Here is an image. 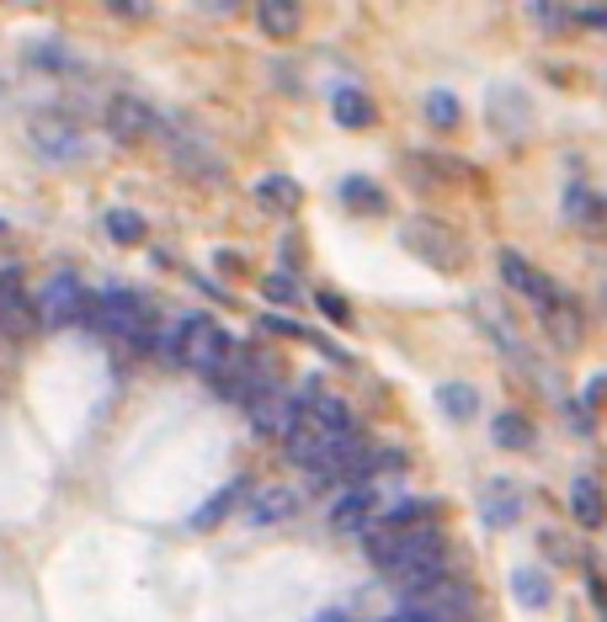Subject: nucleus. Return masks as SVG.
I'll return each mask as SVG.
<instances>
[{"label":"nucleus","mask_w":607,"mask_h":622,"mask_svg":"<svg viewBox=\"0 0 607 622\" xmlns=\"http://www.w3.org/2000/svg\"><path fill=\"white\" fill-rule=\"evenodd\" d=\"M38 325L43 330H70V325H81V320H92V303L96 298L81 288V277H49L43 288H38Z\"/></svg>","instance_id":"f257e3e1"},{"label":"nucleus","mask_w":607,"mask_h":622,"mask_svg":"<svg viewBox=\"0 0 607 622\" xmlns=\"http://www.w3.org/2000/svg\"><path fill=\"white\" fill-rule=\"evenodd\" d=\"M177 356H182V367H192V373L219 378L224 362L235 356V346H230V335L213 325V320H187V325L177 330Z\"/></svg>","instance_id":"f03ea898"},{"label":"nucleus","mask_w":607,"mask_h":622,"mask_svg":"<svg viewBox=\"0 0 607 622\" xmlns=\"http://www.w3.org/2000/svg\"><path fill=\"white\" fill-rule=\"evenodd\" d=\"M28 139L49 160H81L86 154V133L75 128V118H64V112H38L28 122Z\"/></svg>","instance_id":"7ed1b4c3"},{"label":"nucleus","mask_w":607,"mask_h":622,"mask_svg":"<svg viewBox=\"0 0 607 622\" xmlns=\"http://www.w3.org/2000/svg\"><path fill=\"white\" fill-rule=\"evenodd\" d=\"M92 325L107 330V335H145L150 330V309L134 293H123V288H107L92 303Z\"/></svg>","instance_id":"20e7f679"},{"label":"nucleus","mask_w":607,"mask_h":622,"mask_svg":"<svg viewBox=\"0 0 607 622\" xmlns=\"http://www.w3.org/2000/svg\"><path fill=\"white\" fill-rule=\"evenodd\" d=\"M245 415H251V426H256L262 437H288V431L303 420V405L288 394V388L267 384L256 399H251V405H245Z\"/></svg>","instance_id":"39448f33"},{"label":"nucleus","mask_w":607,"mask_h":622,"mask_svg":"<svg viewBox=\"0 0 607 622\" xmlns=\"http://www.w3.org/2000/svg\"><path fill=\"white\" fill-rule=\"evenodd\" d=\"M373 522H384V511H379V490L373 484H352L341 501L331 505V527L336 533H373Z\"/></svg>","instance_id":"423d86ee"},{"label":"nucleus","mask_w":607,"mask_h":622,"mask_svg":"<svg viewBox=\"0 0 607 622\" xmlns=\"http://www.w3.org/2000/svg\"><path fill=\"white\" fill-rule=\"evenodd\" d=\"M294 516H299V490H288V484H262L245 501V522L251 527H277V522H294Z\"/></svg>","instance_id":"0eeeda50"},{"label":"nucleus","mask_w":607,"mask_h":622,"mask_svg":"<svg viewBox=\"0 0 607 622\" xmlns=\"http://www.w3.org/2000/svg\"><path fill=\"white\" fill-rule=\"evenodd\" d=\"M0 330H11V335H28V330H38V303L17 288V277H11V271L0 277Z\"/></svg>","instance_id":"6e6552de"},{"label":"nucleus","mask_w":607,"mask_h":622,"mask_svg":"<svg viewBox=\"0 0 607 622\" xmlns=\"http://www.w3.org/2000/svg\"><path fill=\"white\" fill-rule=\"evenodd\" d=\"M107 128H113V139L134 144V139H145V133L155 128V112L145 107V101H134V96H118V101L107 107Z\"/></svg>","instance_id":"1a4fd4ad"},{"label":"nucleus","mask_w":607,"mask_h":622,"mask_svg":"<svg viewBox=\"0 0 607 622\" xmlns=\"http://www.w3.org/2000/svg\"><path fill=\"white\" fill-rule=\"evenodd\" d=\"M571 511H576L581 527H603L607 522V501H603V484L592 474H581L576 484H571Z\"/></svg>","instance_id":"9d476101"},{"label":"nucleus","mask_w":607,"mask_h":622,"mask_svg":"<svg viewBox=\"0 0 607 622\" xmlns=\"http://www.w3.org/2000/svg\"><path fill=\"white\" fill-rule=\"evenodd\" d=\"M501 277H507V282H512L517 293L539 298V303H560V293H554V288H549L544 277H539V271L528 267V261H522V256H512V250H507V256H501Z\"/></svg>","instance_id":"9b49d317"},{"label":"nucleus","mask_w":607,"mask_h":622,"mask_svg":"<svg viewBox=\"0 0 607 622\" xmlns=\"http://www.w3.org/2000/svg\"><path fill=\"white\" fill-rule=\"evenodd\" d=\"M256 17H262V28L273 32V37H294L299 32V0H262L256 6Z\"/></svg>","instance_id":"f8f14e48"},{"label":"nucleus","mask_w":607,"mask_h":622,"mask_svg":"<svg viewBox=\"0 0 607 622\" xmlns=\"http://www.w3.org/2000/svg\"><path fill=\"white\" fill-rule=\"evenodd\" d=\"M331 112L341 128H368V122H373V101H368L363 90H336Z\"/></svg>","instance_id":"ddd939ff"},{"label":"nucleus","mask_w":607,"mask_h":622,"mask_svg":"<svg viewBox=\"0 0 607 622\" xmlns=\"http://www.w3.org/2000/svg\"><path fill=\"white\" fill-rule=\"evenodd\" d=\"M256 197H262V207H277V213H294V207H299V181H288V176H267L262 186H256Z\"/></svg>","instance_id":"4468645a"},{"label":"nucleus","mask_w":607,"mask_h":622,"mask_svg":"<svg viewBox=\"0 0 607 622\" xmlns=\"http://www.w3.org/2000/svg\"><path fill=\"white\" fill-rule=\"evenodd\" d=\"M437 405L454 415V420H469V415L480 410V394H475L469 384H443L437 388Z\"/></svg>","instance_id":"2eb2a0df"},{"label":"nucleus","mask_w":607,"mask_h":622,"mask_svg":"<svg viewBox=\"0 0 607 622\" xmlns=\"http://www.w3.org/2000/svg\"><path fill=\"white\" fill-rule=\"evenodd\" d=\"M490 437H496V442H501V447H528V442H533V426H528L522 415L501 410V415H496V420H490Z\"/></svg>","instance_id":"dca6fc26"},{"label":"nucleus","mask_w":607,"mask_h":622,"mask_svg":"<svg viewBox=\"0 0 607 622\" xmlns=\"http://www.w3.org/2000/svg\"><path fill=\"white\" fill-rule=\"evenodd\" d=\"M145 229H150V224H145L139 213H128V207H113V213H107V235L118 239V245H139Z\"/></svg>","instance_id":"f3484780"},{"label":"nucleus","mask_w":607,"mask_h":622,"mask_svg":"<svg viewBox=\"0 0 607 622\" xmlns=\"http://www.w3.org/2000/svg\"><path fill=\"white\" fill-rule=\"evenodd\" d=\"M512 591H517V601H528V607H549V596H554L539 569H517V575H512Z\"/></svg>","instance_id":"a211bd4d"},{"label":"nucleus","mask_w":607,"mask_h":622,"mask_svg":"<svg viewBox=\"0 0 607 622\" xmlns=\"http://www.w3.org/2000/svg\"><path fill=\"white\" fill-rule=\"evenodd\" d=\"M241 495H245V484H230V490H219V495H213V501L203 505L198 516H192V527H213V522H219V516H224L230 505L241 501Z\"/></svg>","instance_id":"6ab92c4d"},{"label":"nucleus","mask_w":607,"mask_h":622,"mask_svg":"<svg viewBox=\"0 0 607 622\" xmlns=\"http://www.w3.org/2000/svg\"><path fill=\"white\" fill-rule=\"evenodd\" d=\"M341 192H347V203L363 207V213H379V207H384V192H379L373 181H347Z\"/></svg>","instance_id":"aec40b11"},{"label":"nucleus","mask_w":607,"mask_h":622,"mask_svg":"<svg viewBox=\"0 0 607 622\" xmlns=\"http://www.w3.org/2000/svg\"><path fill=\"white\" fill-rule=\"evenodd\" d=\"M426 118L437 122V128H454V122H458V101L448 96V90H432V96H426Z\"/></svg>","instance_id":"412c9836"},{"label":"nucleus","mask_w":607,"mask_h":622,"mask_svg":"<svg viewBox=\"0 0 607 622\" xmlns=\"http://www.w3.org/2000/svg\"><path fill=\"white\" fill-rule=\"evenodd\" d=\"M528 11H533V17L544 22V32H560L565 22H571V11H565L560 0H528Z\"/></svg>","instance_id":"4be33fe9"},{"label":"nucleus","mask_w":607,"mask_h":622,"mask_svg":"<svg viewBox=\"0 0 607 622\" xmlns=\"http://www.w3.org/2000/svg\"><path fill=\"white\" fill-rule=\"evenodd\" d=\"M267 298H277V303H294V298H299V282H288V277H267Z\"/></svg>","instance_id":"5701e85b"},{"label":"nucleus","mask_w":607,"mask_h":622,"mask_svg":"<svg viewBox=\"0 0 607 622\" xmlns=\"http://www.w3.org/2000/svg\"><path fill=\"white\" fill-rule=\"evenodd\" d=\"M320 309H326L331 320H347V303H341V298H336V293H320Z\"/></svg>","instance_id":"b1692460"},{"label":"nucleus","mask_w":607,"mask_h":622,"mask_svg":"<svg viewBox=\"0 0 607 622\" xmlns=\"http://www.w3.org/2000/svg\"><path fill=\"white\" fill-rule=\"evenodd\" d=\"M603 399H607V378H597V384L586 388V405H603Z\"/></svg>","instance_id":"393cba45"},{"label":"nucleus","mask_w":607,"mask_h":622,"mask_svg":"<svg viewBox=\"0 0 607 622\" xmlns=\"http://www.w3.org/2000/svg\"><path fill=\"white\" fill-rule=\"evenodd\" d=\"M603 298H607V288H603Z\"/></svg>","instance_id":"a878e982"},{"label":"nucleus","mask_w":607,"mask_h":622,"mask_svg":"<svg viewBox=\"0 0 607 622\" xmlns=\"http://www.w3.org/2000/svg\"><path fill=\"white\" fill-rule=\"evenodd\" d=\"M0 229H6V224H0Z\"/></svg>","instance_id":"bb28decb"}]
</instances>
